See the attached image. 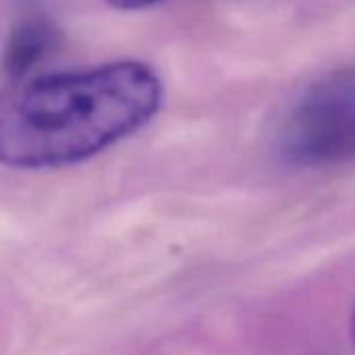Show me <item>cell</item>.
<instances>
[{
    "label": "cell",
    "instance_id": "obj_1",
    "mask_svg": "<svg viewBox=\"0 0 355 355\" xmlns=\"http://www.w3.org/2000/svg\"><path fill=\"white\" fill-rule=\"evenodd\" d=\"M163 84L142 61L13 80L0 88V165L55 169L86 161L144 128Z\"/></svg>",
    "mask_w": 355,
    "mask_h": 355
},
{
    "label": "cell",
    "instance_id": "obj_3",
    "mask_svg": "<svg viewBox=\"0 0 355 355\" xmlns=\"http://www.w3.org/2000/svg\"><path fill=\"white\" fill-rule=\"evenodd\" d=\"M57 32L46 19H26L9 36L3 69L9 82L30 78L34 67L55 46Z\"/></svg>",
    "mask_w": 355,
    "mask_h": 355
},
{
    "label": "cell",
    "instance_id": "obj_5",
    "mask_svg": "<svg viewBox=\"0 0 355 355\" xmlns=\"http://www.w3.org/2000/svg\"><path fill=\"white\" fill-rule=\"evenodd\" d=\"M353 336H355V313H353Z\"/></svg>",
    "mask_w": 355,
    "mask_h": 355
},
{
    "label": "cell",
    "instance_id": "obj_2",
    "mask_svg": "<svg viewBox=\"0 0 355 355\" xmlns=\"http://www.w3.org/2000/svg\"><path fill=\"white\" fill-rule=\"evenodd\" d=\"M278 150L295 167H334L355 161V67L324 76L288 109Z\"/></svg>",
    "mask_w": 355,
    "mask_h": 355
},
{
    "label": "cell",
    "instance_id": "obj_4",
    "mask_svg": "<svg viewBox=\"0 0 355 355\" xmlns=\"http://www.w3.org/2000/svg\"><path fill=\"white\" fill-rule=\"evenodd\" d=\"M105 3L117 11H140L161 3V0H105Z\"/></svg>",
    "mask_w": 355,
    "mask_h": 355
}]
</instances>
